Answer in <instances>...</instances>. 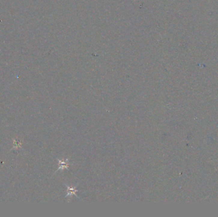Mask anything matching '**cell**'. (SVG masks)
Instances as JSON below:
<instances>
[{
	"instance_id": "6da1fadb",
	"label": "cell",
	"mask_w": 218,
	"mask_h": 217,
	"mask_svg": "<svg viewBox=\"0 0 218 217\" xmlns=\"http://www.w3.org/2000/svg\"><path fill=\"white\" fill-rule=\"evenodd\" d=\"M58 161L59 162V167L58 169V170H57V171L59 170H63V169H66V168H68V166L70 164L68 162V158H66V160L58 159ZM57 171H56V172H57Z\"/></svg>"
},
{
	"instance_id": "7a4b0ae2",
	"label": "cell",
	"mask_w": 218,
	"mask_h": 217,
	"mask_svg": "<svg viewBox=\"0 0 218 217\" xmlns=\"http://www.w3.org/2000/svg\"><path fill=\"white\" fill-rule=\"evenodd\" d=\"M76 186L75 187H70L69 186H67V194L66 195V197H68V195L70 196H71L72 195H76V192H77V190H76Z\"/></svg>"
},
{
	"instance_id": "3957f363",
	"label": "cell",
	"mask_w": 218,
	"mask_h": 217,
	"mask_svg": "<svg viewBox=\"0 0 218 217\" xmlns=\"http://www.w3.org/2000/svg\"><path fill=\"white\" fill-rule=\"evenodd\" d=\"M14 146L13 149H17V148H20V145H21V144H20V143H17V141L14 140Z\"/></svg>"
}]
</instances>
